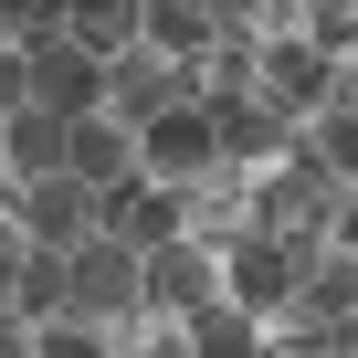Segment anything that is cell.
I'll list each match as a JSON object with an SVG mask.
<instances>
[{"label":"cell","mask_w":358,"mask_h":358,"mask_svg":"<svg viewBox=\"0 0 358 358\" xmlns=\"http://www.w3.org/2000/svg\"><path fill=\"white\" fill-rule=\"evenodd\" d=\"M211 295H222V253H211V243L169 232V243H148V253H137V306H148V316H169V327H179V316H201Z\"/></svg>","instance_id":"obj_1"},{"label":"cell","mask_w":358,"mask_h":358,"mask_svg":"<svg viewBox=\"0 0 358 358\" xmlns=\"http://www.w3.org/2000/svg\"><path fill=\"white\" fill-rule=\"evenodd\" d=\"M169 106H201V64H169V53L127 43V53L106 64V116H116V127H148V116H169Z\"/></svg>","instance_id":"obj_2"},{"label":"cell","mask_w":358,"mask_h":358,"mask_svg":"<svg viewBox=\"0 0 358 358\" xmlns=\"http://www.w3.org/2000/svg\"><path fill=\"white\" fill-rule=\"evenodd\" d=\"M179 232L211 243V253H232L243 232H264V169H211V179H190V190H179Z\"/></svg>","instance_id":"obj_3"},{"label":"cell","mask_w":358,"mask_h":358,"mask_svg":"<svg viewBox=\"0 0 358 358\" xmlns=\"http://www.w3.org/2000/svg\"><path fill=\"white\" fill-rule=\"evenodd\" d=\"M211 169H222V127H211V106H169V116L137 127V179L190 190V179H211Z\"/></svg>","instance_id":"obj_4"},{"label":"cell","mask_w":358,"mask_h":358,"mask_svg":"<svg viewBox=\"0 0 358 358\" xmlns=\"http://www.w3.org/2000/svg\"><path fill=\"white\" fill-rule=\"evenodd\" d=\"M295 285H306V253H295V243H274V232H243V243L222 253V295H232L243 316H285V306H295Z\"/></svg>","instance_id":"obj_5"},{"label":"cell","mask_w":358,"mask_h":358,"mask_svg":"<svg viewBox=\"0 0 358 358\" xmlns=\"http://www.w3.org/2000/svg\"><path fill=\"white\" fill-rule=\"evenodd\" d=\"M64 264H74V316H95V327L137 316V243H116V232H85Z\"/></svg>","instance_id":"obj_6"},{"label":"cell","mask_w":358,"mask_h":358,"mask_svg":"<svg viewBox=\"0 0 358 358\" xmlns=\"http://www.w3.org/2000/svg\"><path fill=\"white\" fill-rule=\"evenodd\" d=\"M11 201H22V243H43V253H74L85 232H95V190L74 169H53V179H11Z\"/></svg>","instance_id":"obj_7"},{"label":"cell","mask_w":358,"mask_h":358,"mask_svg":"<svg viewBox=\"0 0 358 358\" xmlns=\"http://www.w3.org/2000/svg\"><path fill=\"white\" fill-rule=\"evenodd\" d=\"M327 95H337V64H327V53L306 43V32H285V43H264V106H274L285 127H295V116H316Z\"/></svg>","instance_id":"obj_8"},{"label":"cell","mask_w":358,"mask_h":358,"mask_svg":"<svg viewBox=\"0 0 358 358\" xmlns=\"http://www.w3.org/2000/svg\"><path fill=\"white\" fill-rule=\"evenodd\" d=\"M95 232H116V243H169L179 232V190L169 179H127V190H95Z\"/></svg>","instance_id":"obj_9"},{"label":"cell","mask_w":358,"mask_h":358,"mask_svg":"<svg viewBox=\"0 0 358 358\" xmlns=\"http://www.w3.org/2000/svg\"><path fill=\"white\" fill-rule=\"evenodd\" d=\"M32 106H53V116H95V106H106V64H95L85 43H43V53H32Z\"/></svg>","instance_id":"obj_10"},{"label":"cell","mask_w":358,"mask_h":358,"mask_svg":"<svg viewBox=\"0 0 358 358\" xmlns=\"http://www.w3.org/2000/svg\"><path fill=\"white\" fill-rule=\"evenodd\" d=\"M74 148V116L53 106H22V116H0V179H53Z\"/></svg>","instance_id":"obj_11"},{"label":"cell","mask_w":358,"mask_h":358,"mask_svg":"<svg viewBox=\"0 0 358 358\" xmlns=\"http://www.w3.org/2000/svg\"><path fill=\"white\" fill-rule=\"evenodd\" d=\"M64 169L85 179V190H127V179H137V127H116L106 106H95V116H74V148H64Z\"/></svg>","instance_id":"obj_12"},{"label":"cell","mask_w":358,"mask_h":358,"mask_svg":"<svg viewBox=\"0 0 358 358\" xmlns=\"http://www.w3.org/2000/svg\"><path fill=\"white\" fill-rule=\"evenodd\" d=\"M0 295H11V306L43 327V316H64V306H74V264H64V253H43V243H22V253H0Z\"/></svg>","instance_id":"obj_13"},{"label":"cell","mask_w":358,"mask_h":358,"mask_svg":"<svg viewBox=\"0 0 358 358\" xmlns=\"http://www.w3.org/2000/svg\"><path fill=\"white\" fill-rule=\"evenodd\" d=\"M211 127H222V169H274V158L295 148V127H285L264 95H243V106H211Z\"/></svg>","instance_id":"obj_14"},{"label":"cell","mask_w":358,"mask_h":358,"mask_svg":"<svg viewBox=\"0 0 358 358\" xmlns=\"http://www.w3.org/2000/svg\"><path fill=\"white\" fill-rule=\"evenodd\" d=\"M179 358H264V316H243L232 295H211L201 316H179Z\"/></svg>","instance_id":"obj_15"},{"label":"cell","mask_w":358,"mask_h":358,"mask_svg":"<svg viewBox=\"0 0 358 358\" xmlns=\"http://www.w3.org/2000/svg\"><path fill=\"white\" fill-rule=\"evenodd\" d=\"M295 158L306 169H327V179H358V106H316V116H295Z\"/></svg>","instance_id":"obj_16"},{"label":"cell","mask_w":358,"mask_h":358,"mask_svg":"<svg viewBox=\"0 0 358 358\" xmlns=\"http://www.w3.org/2000/svg\"><path fill=\"white\" fill-rule=\"evenodd\" d=\"M137 22H148V0H64V43H85L95 64H116L137 43Z\"/></svg>","instance_id":"obj_17"},{"label":"cell","mask_w":358,"mask_h":358,"mask_svg":"<svg viewBox=\"0 0 358 358\" xmlns=\"http://www.w3.org/2000/svg\"><path fill=\"white\" fill-rule=\"evenodd\" d=\"M348 306H358V253H337V243H327V253H306V285H295V316L337 327Z\"/></svg>","instance_id":"obj_18"},{"label":"cell","mask_w":358,"mask_h":358,"mask_svg":"<svg viewBox=\"0 0 358 358\" xmlns=\"http://www.w3.org/2000/svg\"><path fill=\"white\" fill-rule=\"evenodd\" d=\"M32 358H106V327L64 306V316H43V327H32Z\"/></svg>","instance_id":"obj_19"},{"label":"cell","mask_w":358,"mask_h":358,"mask_svg":"<svg viewBox=\"0 0 358 358\" xmlns=\"http://www.w3.org/2000/svg\"><path fill=\"white\" fill-rule=\"evenodd\" d=\"M264 358H327V327L285 306V316H264Z\"/></svg>","instance_id":"obj_20"},{"label":"cell","mask_w":358,"mask_h":358,"mask_svg":"<svg viewBox=\"0 0 358 358\" xmlns=\"http://www.w3.org/2000/svg\"><path fill=\"white\" fill-rule=\"evenodd\" d=\"M22 106H32V53L0 43V116H22Z\"/></svg>","instance_id":"obj_21"},{"label":"cell","mask_w":358,"mask_h":358,"mask_svg":"<svg viewBox=\"0 0 358 358\" xmlns=\"http://www.w3.org/2000/svg\"><path fill=\"white\" fill-rule=\"evenodd\" d=\"M327 243L358 253V179H337V211H327Z\"/></svg>","instance_id":"obj_22"},{"label":"cell","mask_w":358,"mask_h":358,"mask_svg":"<svg viewBox=\"0 0 358 358\" xmlns=\"http://www.w3.org/2000/svg\"><path fill=\"white\" fill-rule=\"evenodd\" d=\"M0 358H32V316H22L11 295H0Z\"/></svg>","instance_id":"obj_23"},{"label":"cell","mask_w":358,"mask_h":358,"mask_svg":"<svg viewBox=\"0 0 358 358\" xmlns=\"http://www.w3.org/2000/svg\"><path fill=\"white\" fill-rule=\"evenodd\" d=\"M327 358H358V306H348V316L327 327Z\"/></svg>","instance_id":"obj_24"},{"label":"cell","mask_w":358,"mask_h":358,"mask_svg":"<svg viewBox=\"0 0 358 358\" xmlns=\"http://www.w3.org/2000/svg\"><path fill=\"white\" fill-rule=\"evenodd\" d=\"M22 243V201H11V179H0V253Z\"/></svg>","instance_id":"obj_25"},{"label":"cell","mask_w":358,"mask_h":358,"mask_svg":"<svg viewBox=\"0 0 358 358\" xmlns=\"http://www.w3.org/2000/svg\"><path fill=\"white\" fill-rule=\"evenodd\" d=\"M337 106H358V53H348V64H337Z\"/></svg>","instance_id":"obj_26"}]
</instances>
